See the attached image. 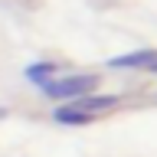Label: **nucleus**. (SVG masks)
<instances>
[{
    "label": "nucleus",
    "mask_w": 157,
    "mask_h": 157,
    "mask_svg": "<svg viewBox=\"0 0 157 157\" xmlns=\"http://www.w3.org/2000/svg\"><path fill=\"white\" fill-rule=\"evenodd\" d=\"M98 85V75H66V78H49L43 85V95L49 98H82Z\"/></svg>",
    "instance_id": "nucleus-1"
},
{
    "label": "nucleus",
    "mask_w": 157,
    "mask_h": 157,
    "mask_svg": "<svg viewBox=\"0 0 157 157\" xmlns=\"http://www.w3.org/2000/svg\"><path fill=\"white\" fill-rule=\"evenodd\" d=\"M154 62H157V49H134V52L108 59V69H151Z\"/></svg>",
    "instance_id": "nucleus-2"
},
{
    "label": "nucleus",
    "mask_w": 157,
    "mask_h": 157,
    "mask_svg": "<svg viewBox=\"0 0 157 157\" xmlns=\"http://www.w3.org/2000/svg\"><path fill=\"white\" fill-rule=\"evenodd\" d=\"M118 105V95H82L72 101V108H78V111H88V115H98V111H105V108H115Z\"/></svg>",
    "instance_id": "nucleus-3"
},
{
    "label": "nucleus",
    "mask_w": 157,
    "mask_h": 157,
    "mask_svg": "<svg viewBox=\"0 0 157 157\" xmlns=\"http://www.w3.org/2000/svg\"><path fill=\"white\" fill-rule=\"evenodd\" d=\"M59 121V124H92V118L95 115H88V111H78V108H56V115H52Z\"/></svg>",
    "instance_id": "nucleus-4"
},
{
    "label": "nucleus",
    "mask_w": 157,
    "mask_h": 157,
    "mask_svg": "<svg viewBox=\"0 0 157 157\" xmlns=\"http://www.w3.org/2000/svg\"><path fill=\"white\" fill-rule=\"evenodd\" d=\"M52 75H56V66H52V62H33V66H26V78H29V82H36L39 88L46 85Z\"/></svg>",
    "instance_id": "nucleus-5"
},
{
    "label": "nucleus",
    "mask_w": 157,
    "mask_h": 157,
    "mask_svg": "<svg viewBox=\"0 0 157 157\" xmlns=\"http://www.w3.org/2000/svg\"><path fill=\"white\" fill-rule=\"evenodd\" d=\"M147 72H154V75H157V62H154V66H151V69H147Z\"/></svg>",
    "instance_id": "nucleus-6"
}]
</instances>
